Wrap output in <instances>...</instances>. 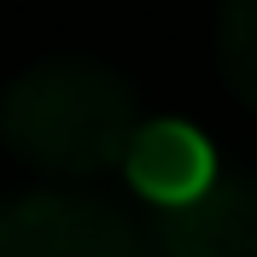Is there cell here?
I'll list each match as a JSON object with an SVG mask.
<instances>
[{
  "instance_id": "1",
  "label": "cell",
  "mask_w": 257,
  "mask_h": 257,
  "mask_svg": "<svg viewBox=\"0 0 257 257\" xmlns=\"http://www.w3.org/2000/svg\"><path fill=\"white\" fill-rule=\"evenodd\" d=\"M141 135L135 88L94 59H41L0 94V141L47 176H99Z\"/></svg>"
},
{
  "instance_id": "2",
  "label": "cell",
  "mask_w": 257,
  "mask_h": 257,
  "mask_svg": "<svg viewBox=\"0 0 257 257\" xmlns=\"http://www.w3.org/2000/svg\"><path fill=\"white\" fill-rule=\"evenodd\" d=\"M0 257H146V240L105 199L24 193L0 205Z\"/></svg>"
},
{
  "instance_id": "3",
  "label": "cell",
  "mask_w": 257,
  "mask_h": 257,
  "mask_svg": "<svg viewBox=\"0 0 257 257\" xmlns=\"http://www.w3.org/2000/svg\"><path fill=\"white\" fill-rule=\"evenodd\" d=\"M152 240L164 257H257V187L216 176L205 193L164 205Z\"/></svg>"
},
{
  "instance_id": "4",
  "label": "cell",
  "mask_w": 257,
  "mask_h": 257,
  "mask_svg": "<svg viewBox=\"0 0 257 257\" xmlns=\"http://www.w3.org/2000/svg\"><path fill=\"white\" fill-rule=\"evenodd\" d=\"M123 170H128V181H135V193L152 199L158 210L164 205H181V199H193V193H205L210 181L222 176L210 141L193 123H176V117L141 123V135H135V146H128Z\"/></svg>"
},
{
  "instance_id": "5",
  "label": "cell",
  "mask_w": 257,
  "mask_h": 257,
  "mask_svg": "<svg viewBox=\"0 0 257 257\" xmlns=\"http://www.w3.org/2000/svg\"><path fill=\"white\" fill-rule=\"evenodd\" d=\"M216 64L228 94L257 111V0H222L216 12Z\"/></svg>"
}]
</instances>
